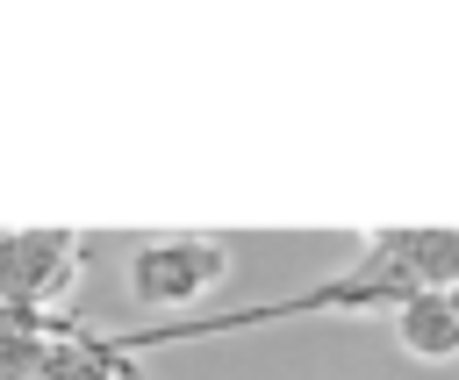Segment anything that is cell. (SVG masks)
I'll use <instances>...</instances> for the list:
<instances>
[{
    "label": "cell",
    "instance_id": "1",
    "mask_svg": "<svg viewBox=\"0 0 459 380\" xmlns=\"http://www.w3.org/2000/svg\"><path fill=\"white\" fill-rule=\"evenodd\" d=\"M459 280V229H366L359 237V258L323 280V287H301L287 301H265V308H244V315H201V323H165V330H129L115 337L122 351L136 344H194V337H222V330H258V323H287V315H394L409 294H445Z\"/></svg>",
    "mask_w": 459,
    "mask_h": 380
},
{
    "label": "cell",
    "instance_id": "2",
    "mask_svg": "<svg viewBox=\"0 0 459 380\" xmlns=\"http://www.w3.org/2000/svg\"><path fill=\"white\" fill-rule=\"evenodd\" d=\"M237 272V251L222 244V237H208V229H165V237H143L136 251H129V301L136 308H194V301H208L222 280Z\"/></svg>",
    "mask_w": 459,
    "mask_h": 380
},
{
    "label": "cell",
    "instance_id": "3",
    "mask_svg": "<svg viewBox=\"0 0 459 380\" xmlns=\"http://www.w3.org/2000/svg\"><path fill=\"white\" fill-rule=\"evenodd\" d=\"M86 258L72 229H0V308L14 315H57L79 287Z\"/></svg>",
    "mask_w": 459,
    "mask_h": 380
},
{
    "label": "cell",
    "instance_id": "4",
    "mask_svg": "<svg viewBox=\"0 0 459 380\" xmlns=\"http://www.w3.org/2000/svg\"><path fill=\"white\" fill-rule=\"evenodd\" d=\"M394 344L416 366H459V315H452V301L437 287L430 294H409L394 308Z\"/></svg>",
    "mask_w": 459,
    "mask_h": 380
},
{
    "label": "cell",
    "instance_id": "5",
    "mask_svg": "<svg viewBox=\"0 0 459 380\" xmlns=\"http://www.w3.org/2000/svg\"><path fill=\"white\" fill-rule=\"evenodd\" d=\"M43 380H143V373H136V358H129L115 337L79 330V337H65V351L50 358V373H43Z\"/></svg>",
    "mask_w": 459,
    "mask_h": 380
},
{
    "label": "cell",
    "instance_id": "6",
    "mask_svg": "<svg viewBox=\"0 0 459 380\" xmlns=\"http://www.w3.org/2000/svg\"><path fill=\"white\" fill-rule=\"evenodd\" d=\"M445 301H452V315H459V280H452V287H445Z\"/></svg>",
    "mask_w": 459,
    "mask_h": 380
}]
</instances>
